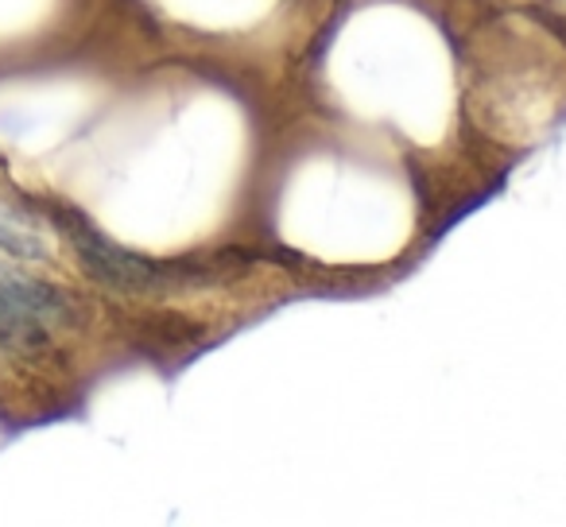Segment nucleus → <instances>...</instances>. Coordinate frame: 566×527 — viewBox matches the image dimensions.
I'll return each instance as SVG.
<instances>
[{
	"instance_id": "obj_1",
	"label": "nucleus",
	"mask_w": 566,
	"mask_h": 527,
	"mask_svg": "<svg viewBox=\"0 0 566 527\" xmlns=\"http://www.w3.org/2000/svg\"><path fill=\"white\" fill-rule=\"evenodd\" d=\"M51 221L59 225V233L71 244L78 268L94 280L97 287L117 295H164L171 287H179V268L159 264V260L144 256V252L125 249L120 241L105 236L86 213L71 210L63 202L48 205Z\"/></svg>"
},
{
	"instance_id": "obj_2",
	"label": "nucleus",
	"mask_w": 566,
	"mask_h": 527,
	"mask_svg": "<svg viewBox=\"0 0 566 527\" xmlns=\"http://www.w3.org/2000/svg\"><path fill=\"white\" fill-rule=\"evenodd\" d=\"M78 323V307L63 287L0 264V354H43L63 330Z\"/></svg>"
},
{
	"instance_id": "obj_3",
	"label": "nucleus",
	"mask_w": 566,
	"mask_h": 527,
	"mask_svg": "<svg viewBox=\"0 0 566 527\" xmlns=\"http://www.w3.org/2000/svg\"><path fill=\"white\" fill-rule=\"evenodd\" d=\"M0 249L12 252L20 260H48V241L35 229H28L24 221H17L12 213L0 210Z\"/></svg>"
}]
</instances>
